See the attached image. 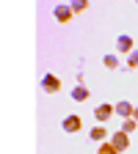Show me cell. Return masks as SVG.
Wrapping results in <instances>:
<instances>
[{
    "instance_id": "7",
    "label": "cell",
    "mask_w": 138,
    "mask_h": 154,
    "mask_svg": "<svg viewBox=\"0 0 138 154\" xmlns=\"http://www.w3.org/2000/svg\"><path fill=\"white\" fill-rule=\"evenodd\" d=\"M113 110H116V116H119V119H133V110H135V107H133L127 99H122L119 105H113Z\"/></svg>"
},
{
    "instance_id": "14",
    "label": "cell",
    "mask_w": 138,
    "mask_h": 154,
    "mask_svg": "<svg viewBox=\"0 0 138 154\" xmlns=\"http://www.w3.org/2000/svg\"><path fill=\"white\" fill-rule=\"evenodd\" d=\"M97 154H119V151H116L111 146V140H108V143H100V151H97Z\"/></svg>"
},
{
    "instance_id": "8",
    "label": "cell",
    "mask_w": 138,
    "mask_h": 154,
    "mask_svg": "<svg viewBox=\"0 0 138 154\" xmlns=\"http://www.w3.org/2000/svg\"><path fill=\"white\" fill-rule=\"evenodd\" d=\"M108 135H111V132H108V129H105V127H102V124H97V127H94V129H91V132H88V138H91V140H94V143H102V140H105V138H108Z\"/></svg>"
},
{
    "instance_id": "12",
    "label": "cell",
    "mask_w": 138,
    "mask_h": 154,
    "mask_svg": "<svg viewBox=\"0 0 138 154\" xmlns=\"http://www.w3.org/2000/svg\"><path fill=\"white\" fill-rule=\"evenodd\" d=\"M105 66H108V69H119V55H116V52L105 55Z\"/></svg>"
},
{
    "instance_id": "5",
    "label": "cell",
    "mask_w": 138,
    "mask_h": 154,
    "mask_svg": "<svg viewBox=\"0 0 138 154\" xmlns=\"http://www.w3.org/2000/svg\"><path fill=\"white\" fill-rule=\"evenodd\" d=\"M111 116H116V110H113V105H100V107H97V110H94V119H97V121H100V124H105V121L111 119Z\"/></svg>"
},
{
    "instance_id": "15",
    "label": "cell",
    "mask_w": 138,
    "mask_h": 154,
    "mask_svg": "<svg viewBox=\"0 0 138 154\" xmlns=\"http://www.w3.org/2000/svg\"><path fill=\"white\" fill-rule=\"evenodd\" d=\"M133 119H135V121H138V107H135V110H133Z\"/></svg>"
},
{
    "instance_id": "10",
    "label": "cell",
    "mask_w": 138,
    "mask_h": 154,
    "mask_svg": "<svg viewBox=\"0 0 138 154\" xmlns=\"http://www.w3.org/2000/svg\"><path fill=\"white\" fill-rule=\"evenodd\" d=\"M135 129H138V121H135V119H122V132L130 135V132H135Z\"/></svg>"
},
{
    "instance_id": "13",
    "label": "cell",
    "mask_w": 138,
    "mask_h": 154,
    "mask_svg": "<svg viewBox=\"0 0 138 154\" xmlns=\"http://www.w3.org/2000/svg\"><path fill=\"white\" fill-rule=\"evenodd\" d=\"M135 66H138V50H133L127 55V69H135Z\"/></svg>"
},
{
    "instance_id": "1",
    "label": "cell",
    "mask_w": 138,
    "mask_h": 154,
    "mask_svg": "<svg viewBox=\"0 0 138 154\" xmlns=\"http://www.w3.org/2000/svg\"><path fill=\"white\" fill-rule=\"evenodd\" d=\"M80 127H83V119L77 113H72V116H66V119L61 121V129L66 132V135H75V132H80Z\"/></svg>"
},
{
    "instance_id": "2",
    "label": "cell",
    "mask_w": 138,
    "mask_h": 154,
    "mask_svg": "<svg viewBox=\"0 0 138 154\" xmlns=\"http://www.w3.org/2000/svg\"><path fill=\"white\" fill-rule=\"evenodd\" d=\"M53 17H55L61 25H66L75 14H72V6H69V3H58V6H53Z\"/></svg>"
},
{
    "instance_id": "3",
    "label": "cell",
    "mask_w": 138,
    "mask_h": 154,
    "mask_svg": "<svg viewBox=\"0 0 138 154\" xmlns=\"http://www.w3.org/2000/svg\"><path fill=\"white\" fill-rule=\"evenodd\" d=\"M42 91L44 94H58L61 91V80L55 74H42Z\"/></svg>"
},
{
    "instance_id": "9",
    "label": "cell",
    "mask_w": 138,
    "mask_h": 154,
    "mask_svg": "<svg viewBox=\"0 0 138 154\" xmlns=\"http://www.w3.org/2000/svg\"><path fill=\"white\" fill-rule=\"evenodd\" d=\"M72 99H75V102H86V99H88V88H86L83 83H77V85L72 88Z\"/></svg>"
},
{
    "instance_id": "4",
    "label": "cell",
    "mask_w": 138,
    "mask_h": 154,
    "mask_svg": "<svg viewBox=\"0 0 138 154\" xmlns=\"http://www.w3.org/2000/svg\"><path fill=\"white\" fill-rule=\"evenodd\" d=\"M111 146H113L116 151H124V149L130 146V135L122 132V129H119V132H113V135H111Z\"/></svg>"
},
{
    "instance_id": "11",
    "label": "cell",
    "mask_w": 138,
    "mask_h": 154,
    "mask_svg": "<svg viewBox=\"0 0 138 154\" xmlns=\"http://www.w3.org/2000/svg\"><path fill=\"white\" fill-rule=\"evenodd\" d=\"M69 6H72V14H83L88 8V0H75V3H69Z\"/></svg>"
},
{
    "instance_id": "6",
    "label": "cell",
    "mask_w": 138,
    "mask_h": 154,
    "mask_svg": "<svg viewBox=\"0 0 138 154\" xmlns=\"http://www.w3.org/2000/svg\"><path fill=\"white\" fill-rule=\"evenodd\" d=\"M116 50H119L122 55H130V52H133V38H130L127 33H122L119 38H116Z\"/></svg>"
}]
</instances>
